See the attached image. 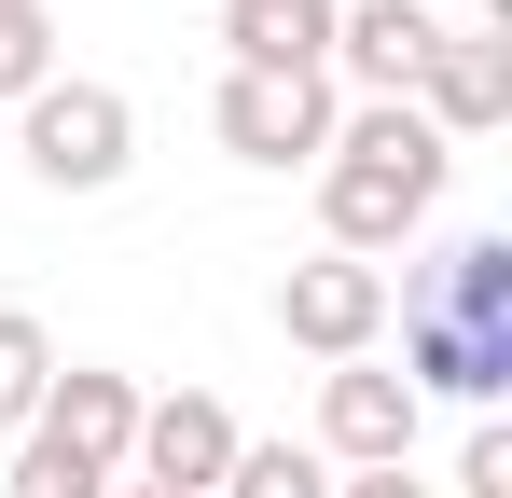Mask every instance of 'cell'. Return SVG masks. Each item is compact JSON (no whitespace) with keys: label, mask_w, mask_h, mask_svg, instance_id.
Instances as JSON below:
<instances>
[{"label":"cell","mask_w":512,"mask_h":498,"mask_svg":"<svg viewBox=\"0 0 512 498\" xmlns=\"http://www.w3.org/2000/svg\"><path fill=\"white\" fill-rule=\"evenodd\" d=\"M402 388L416 402H499L512 388V236H457L402 291Z\"/></svg>","instance_id":"cell-1"},{"label":"cell","mask_w":512,"mask_h":498,"mask_svg":"<svg viewBox=\"0 0 512 498\" xmlns=\"http://www.w3.org/2000/svg\"><path fill=\"white\" fill-rule=\"evenodd\" d=\"M443 180H457V153L416 125V97H360L333 125V153H319V222H333L346 263H374L443 208Z\"/></svg>","instance_id":"cell-2"},{"label":"cell","mask_w":512,"mask_h":498,"mask_svg":"<svg viewBox=\"0 0 512 498\" xmlns=\"http://www.w3.org/2000/svg\"><path fill=\"white\" fill-rule=\"evenodd\" d=\"M14 153H28V180L42 194H111L125 166H139V111L111 97V83H42V97H14Z\"/></svg>","instance_id":"cell-3"},{"label":"cell","mask_w":512,"mask_h":498,"mask_svg":"<svg viewBox=\"0 0 512 498\" xmlns=\"http://www.w3.org/2000/svg\"><path fill=\"white\" fill-rule=\"evenodd\" d=\"M208 125H222L236 166H319L333 125H346V97H333V70H222Z\"/></svg>","instance_id":"cell-4"},{"label":"cell","mask_w":512,"mask_h":498,"mask_svg":"<svg viewBox=\"0 0 512 498\" xmlns=\"http://www.w3.org/2000/svg\"><path fill=\"white\" fill-rule=\"evenodd\" d=\"M277 332H291L305 360H374V332H388V263H346V249L291 263V277H277Z\"/></svg>","instance_id":"cell-5"},{"label":"cell","mask_w":512,"mask_h":498,"mask_svg":"<svg viewBox=\"0 0 512 498\" xmlns=\"http://www.w3.org/2000/svg\"><path fill=\"white\" fill-rule=\"evenodd\" d=\"M14 443H56L70 471H97V485H125V443H139V374H97V360H56V388H42V415H28Z\"/></svg>","instance_id":"cell-6"},{"label":"cell","mask_w":512,"mask_h":498,"mask_svg":"<svg viewBox=\"0 0 512 498\" xmlns=\"http://www.w3.org/2000/svg\"><path fill=\"white\" fill-rule=\"evenodd\" d=\"M236 415L208 402V388H180V402H139V443H125V485L153 498H222V471H236Z\"/></svg>","instance_id":"cell-7"},{"label":"cell","mask_w":512,"mask_h":498,"mask_svg":"<svg viewBox=\"0 0 512 498\" xmlns=\"http://www.w3.org/2000/svg\"><path fill=\"white\" fill-rule=\"evenodd\" d=\"M416 388L402 374H374V360H333L319 374V457H346V471H402L416 457Z\"/></svg>","instance_id":"cell-8"},{"label":"cell","mask_w":512,"mask_h":498,"mask_svg":"<svg viewBox=\"0 0 512 498\" xmlns=\"http://www.w3.org/2000/svg\"><path fill=\"white\" fill-rule=\"evenodd\" d=\"M416 125L457 153V139H499L512 125V42H485V28H443L416 70Z\"/></svg>","instance_id":"cell-9"},{"label":"cell","mask_w":512,"mask_h":498,"mask_svg":"<svg viewBox=\"0 0 512 498\" xmlns=\"http://www.w3.org/2000/svg\"><path fill=\"white\" fill-rule=\"evenodd\" d=\"M429 42H443V14H429V0H360V14H333V70L360 83V97H416Z\"/></svg>","instance_id":"cell-10"},{"label":"cell","mask_w":512,"mask_h":498,"mask_svg":"<svg viewBox=\"0 0 512 498\" xmlns=\"http://www.w3.org/2000/svg\"><path fill=\"white\" fill-rule=\"evenodd\" d=\"M333 14L346 0H236L222 42H236V70H333Z\"/></svg>","instance_id":"cell-11"},{"label":"cell","mask_w":512,"mask_h":498,"mask_svg":"<svg viewBox=\"0 0 512 498\" xmlns=\"http://www.w3.org/2000/svg\"><path fill=\"white\" fill-rule=\"evenodd\" d=\"M42 388H56V332L28 319V305H0V429H28Z\"/></svg>","instance_id":"cell-12"},{"label":"cell","mask_w":512,"mask_h":498,"mask_svg":"<svg viewBox=\"0 0 512 498\" xmlns=\"http://www.w3.org/2000/svg\"><path fill=\"white\" fill-rule=\"evenodd\" d=\"M222 498H333V457L319 443H236Z\"/></svg>","instance_id":"cell-13"},{"label":"cell","mask_w":512,"mask_h":498,"mask_svg":"<svg viewBox=\"0 0 512 498\" xmlns=\"http://www.w3.org/2000/svg\"><path fill=\"white\" fill-rule=\"evenodd\" d=\"M56 83V0H0V97Z\"/></svg>","instance_id":"cell-14"},{"label":"cell","mask_w":512,"mask_h":498,"mask_svg":"<svg viewBox=\"0 0 512 498\" xmlns=\"http://www.w3.org/2000/svg\"><path fill=\"white\" fill-rule=\"evenodd\" d=\"M457 498H512V429H499V415L457 443Z\"/></svg>","instance_id":"cell-15"},{"label":"cell","mask_w":512,"mask_h":498,"mask_svg":"<svg viewBox=\"0 0 512 498\" xmlns=\"http://www.w3.org/2000/svg\"><path fill=\"white\" fill-rule=\"evenodd\" d=\"M333 498H429V485H416V457H402V471H346Z\"/></svg>","instance_id":"cell-16"},{"label":"cell","mask_w":512,"mask_h":498,"mask_svg":"<svg viewBox=\"0 0 512 498\" xmlns=\"http://www.w3.org/2000/svg\"><path fill=\"white\" fill-rule=\"evenodd\" d=\"M111 498H153V485H111Z\"/></svg>","instance_id":"cell-17"},{"label":"cell","mask_w":512,"mask_h":498,"mask_svg":"<svg viewBox=\"0 0 512 498\" xmlns=\"http://www.w3.org/2000/svg\"><path fill=\"white\" fill-rule=\"evenodd\" d=\"M222 14H236V0H222Z\"/></svg>","instance_id":"cell-18"}]
</instances>
